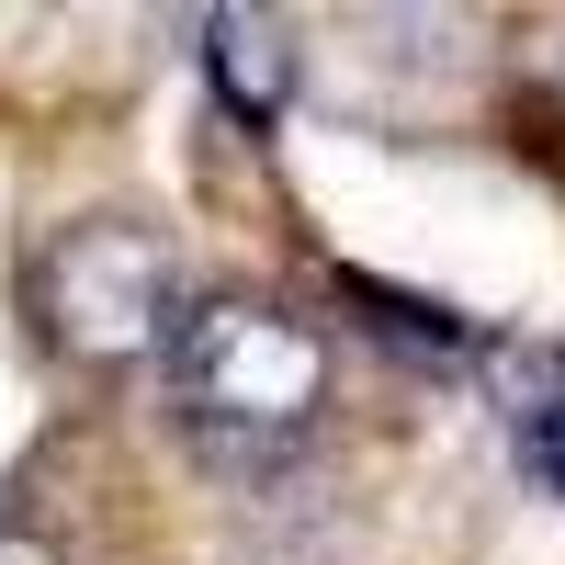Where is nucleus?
Listing matches in <instances>:
<instances>
[{
  "instance_id": "nucleus-1",
  "label": "nucleus",
  "mask_w": 565,
  "mask_h": 565,
  "mask_svg": "<svg viewBox=\"0 0 565 565\" xmlns=\"http://www.w3.org/2000/svg\"><path fill=\"white\" fill-rule=\"evenodd\" d=\"M159 385H170V418L193 441L282 452L328 407V340L271 295H204V306H181L170 351H159Z\"/></svg>"
},
{
  "instance_id": "nucleus-2",
  "label": "nucleus",
  "mask_w": 565,
  "mask_h": 565,
  "mask_svg": "<svg viewBox=\"0 0 565 565\" xmlns=\"http://www.w3.org/2000/svg\"><path fill=\"white\" fill-rule=\"evenodd\" d=\"M23 306L45 328V351L79 362V373L159 362L170 328H181V249L148 215H68L23 260Z\"/></svg>"
},
{
  "instance_id": "nucleus-3",
  "label": "nucleus",
  "mask_w": 565,
  "mask_h": 565,
  "mask_svg": "<svg viewBox=\"0 0 565 565\" xmlns=\"http://www.w3.org/2000/svg\"><path fill=\"white\" fill-rule=\"evenodd\" d=\"M204 34V79H215V103L238 114V125H271L282 103H295V79H306V45L282 12H249V0H215V12L193 23Z\"/></svg>"
},
{
  "instance_id": "nucleus-4",
  "label": "nucleus",
  "mask_w": 565,
  "mask_h": 565,
  "mask_svg": "<svg viewBox=\"0 0 565 565\" xmlns=\"http://www.w3.org/2000/svg\"><path fill=\"white\" fill-rule=\"evenodd\" d=\"M509 430H521V476H532L543 498H565V385H554L543 407H521Z\"/></svg>"
}]
</instances>
